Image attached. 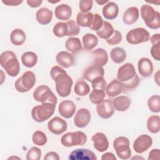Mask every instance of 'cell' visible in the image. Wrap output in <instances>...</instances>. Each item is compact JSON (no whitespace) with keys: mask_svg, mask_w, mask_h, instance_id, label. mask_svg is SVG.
Wrapping results in <instances>:
<instances>
[{"mask_svg":"<svg viewBox=\"0 0 160 160\" xmlns=\"http://www.w3.org/2000/svg\"><path fill=\"white\" fill-rule=\"evenodd\" d=\"M58 110L61 116L68 119L74 115L76 111V105L72 101L65 100L59 104Z\"/></svg>","mask_w":160,"mask_h":160,"instance_id":"ac0fdd59","label":"cell"},{"mask_svg":"<svg viewBox=\"0 0 160 160\" xmlns=\"http://www.w3.org/2000/svg\"><path fill=\"white\" fill-rule=\"evenodd\" d=\"M148 159V160H155V159L159 160L160 159L159 149H152L149 154V157Z\"/></svg>","mask_w":160,"mask_h":160,"instance_id":"f907efd6","label":"cell"},{"mask_svg":"<svg viewBox=\"0 0 160 160\" xmlns=\"http://www.w3.org/2000/svg\"><path fill=\"white\" fill-rule=\"evenodd\" d=\"M139 84V79L138 74H136L134 77L126 82H122V91L123 92H127L128 91H130L132 89H134L136 88Z\"/></svg>","mask_w":160,"mask_h":160,"instance_id":"ab89813d","label":"cell"},{"mask_svg":"<svg viewBox=\"0 0 160 160\" xmlns=\"http://www.w3.org/2000/svg\"><path fill=\"white\" fill-rule=\"evenodd\" d=\"M54 81L56 83V90L58 94L62 98L68 96L71 93L73 82L67 72L58 76Z\"/></svg>","mask_w":160,"mask_h":160,"instance_id":"277c9868","label":"cell"},{"mask_svg":"<svg viewBox=\"0 0 160 160\" xmlns=\"http://www.w3.org/2000/svg\"><path fill=\"white\" fill-rule=\"evenodd\" d=\"M159 71H158L156 72V74H155V76H154V80L156 81V83H157L158 85H159Z\"/></svg>","mask_w":160,"mask_h":160,"instance_id":"6f0895ef","label":"cell"},{"mask_svg":"<svg viewBox=\"0 0 160 160\" xmlns=\"http://www.w3.org/2000/svg\"><path fill=\"white\" fill-rule=\"evenodd\" d=\"M41 157V151L36 147L31 148L26 154L27 160H39Z\"/></svg>","mask_w":160,"mask_h":160,"instance_id":"7bdbcfd3","label":"cell"},{"mask_svg":"<svg viewBox=\"0 0 160 160\" xmlns=\"http://www.w3.org/2000/svg\"><path fill=\"white\" fill-rule=\"evenodd\" d=\"M56 104L53 103H42L34 107L31 111L32 118L36 122H42L48 120L54 114Z\"/></svg>","mask_w":160,"mask_h":160,"instance_id":"3957f363","label":"cell"},{"mask_svg":"<svg viewBox=\"0 0 160 160\" xmlns=\"http://www.w3.org/2000/svg\"><path fill=\"white\" fill-rule=\"evenodd\" d=\"M42 2V0H27L28 4L31 8L39 7Z\"/></svg>","mask_w":160,"mask_h":160,"instance_id":"db71d44e","label":"cell"},{"mask_svg":"<svg viewBox=\"0 0 160 160\" xmlns=\"http://www.w3.org/2000/svg\"><path fill=\"white\" fill-rule=\"evenodd\" d=\"M54 34L59 38L68 36V26L66 22H59L55 24L53 28Z\"/></svg>","mask_w":160,"mask_h":160,"instance_id":"8d00e7d4","label":"cell"},{"mask_svg":"<svg viewBox=\"0 0 160 160\" xmlns=\"http://www.w3.org/2000/svg\"><path fill=\"white\" fill-rule=\"evenodd\" d=\"M91 121V113L88 109H79L75 114L74 123L78 128H84L88 125Z\"/></svg>","mask_w":160,"mask_h":160,"instance_id":"2e32d148","label":"cell"},{"mask_svg":"<svg viewBox=\"0 0 160 160\" xmlns=\"http://www.w3.org/2000/svg\"><path fill=\"white\" fill-rule=\"evenodd\" d=\"M87 141V136L82 131L68 132L63 135L61 139V144L66 147L74 146H82Z\"/></svg>","mask_w":160,"mask_h":160,"instance_id":"52a82bcc","label":"cell"},{"mask_svg":"<svg viewBox=\"0 0 160 160\" xmlns=\"http://www.w3.org/2000/svg\"><path fill=\"white\" fill-rule=\"evenodd\" d=\"M68 24V36L71 37V36H76L79 33L80 31V28L79 26L77 24L76 22H75L73 20H69L66 22Z\"/></svg>","mask_w":160,"mask_h":160,"instance_id":"b9f144b4","label":"cell"},{"mask_svg":"<svg viewBox=\"0 0 160 160\" xmlns=\"http://www.w3.org/2000/svg\"><path fill=\"white\" fill-rule=\"evenodd\" d=\"M10 40L14 45L21 46L26 41V34L22 29H15L11 33Z\"/></svg>","mask_w":160,"mask_h":160,"instance_id":"4dcf8cb0","label":"cell"},{"mask_svg":"<svg viewBox=\"0 0 160 160\" xmlns=\"http://www.w3.org/2000/svg\"><path fill=\"white\" fill-rule=\"evenodd\" d=\"M147 128L149 132L156 134L160 130V118L159 116H151L147 121Z\"/></svg>","mask_w":160,"mask_h":160,"instance_id":"e575fe53","label":"cell"},{"mask_svg":"<svg viewBox=\"0 0 160 160\" xmlns=\"http://www.w3.org/2000/svg\"><path fill=\"white\" fill-rule=\"evenodd\" d=\"M104 70L102 66L93 64L88 67L83 73V77L85 79L92 82L98 78H103Z\"/></svg>","mask_w":160,"mask_h":160,"instance_id":"5bb4252c","label":"cell"},{"mask_svg":"<svg viewBox=\"0 0 160 160\" xmlns=\"http://www.w3.org/2000/svg\"><path fill=\"white\" fill-rule=\"evenodd\" d=\"M94 14L91 12H78L76 17L77 24L81 27H90L93 22Z\"/></svg>","mask_w":160,"mask_h":160,"instance_id":"4316f807","label":"cell"},{"mask_svg":"<svg viewBox=\"0 0 160 160\" xmlns=\"http://www.w3.org/2000/svg\"><path fill=\"white\" fill-rule=\"evenodd\" d=\"M141 15L148 28L153 29L160 28V13L155 11L151 6L142 5L141 8Z\"/></svg>","mask_w":160,"mask_h":160,"instance_id":"7a4b0ae2","label":"cell"},{"mask_svg":"<svg viewBox=\"0 0 160 160\" xmlns=\"http://www.w3.org/2000/svg\"><path fill=\"white\" fill-rule=\"evenodd\" d=\"M82 42L85 49L91 50L97 46L98 43V39L94 34L88 33L83 36Z\"/></svg>","mask_w":160,"mask_h":160,"instance_id":"1f68e13d","label":"cell"},{"mask_svg":"<svg viewBox=\"0 0 160 160\" xmlns=\"http://www.w3.org/2000/svg\"><path fill=\"white\" fill-rule=\"evenodd\" d=\"M94 64L100 66H105L108 61V54L107 51L102 48H98L92 52Z\"/></svg>","mask_w":160,"mask_h":160,"instance_id":"7402d4cb","label":"cell"},{"mask_svg":"<svg viewBox=\"0 0 160 160\" xmlns=\"http://www.w3.org/2000/svg\"><path fill=\"white\" fill-rule=\"evenodd\" d=\"M136 74V70L132 64L127 62L118 69L117 77L119 81L123 82L132 79Z\"/></svg>","mask_w":160,"mask_h":160,"instance_id":"8fae6325","label":"cell"},{"mask_svg":"<svg viewBox=\"0 0 160 160\" xmlns=\"http://www.w3.org/2000/svg\"><path fill=\"white\" fill-rule=\"evenodd\" d=\"M22 63L27 68H32L38 61V56L36 53L31 51H27L22 54L21 56Z\"/></svg>","mask_w":160,"mask_h":160,"instance_id":"d6a6232c","label":"cell"},{"mask_svg":"<svg viewBox=\"0 0 160 160\" xmlns=\"http://www.w3.org/2000/svg\"><path fill=\"white\" fill-rule=\"evenodd\" d=\"M102 14L104 17L109 20L115 19L119 13V7L114 2H108L102 8Z\"/></svg>","mask_w":160,"mask_h":160,"instance_id":"44dd1931","label":"cell"},{"mask_svg":"<svg viewBox=\"0 0 160 160\" xmlns=\"http://www.w3.org/2000/svg\"><path fill=\"white\" fill-rule=\"evenodd\" d=\"M47 137L46 134L41 131H36L32 135V142L38 146H43L47 142Z\"/></svg>","mask_w":160,"mask_h":160,"instance_id":"60d3db41","label":"cell"},{"mask_svg":"<svg viewBox=\"0 0 160 160\" xmlns=\"http://www.w3.org/2000/svg\"><path fill=\"white\" fill-rule=\"evenodd\" d=\"M55 16L59 20H68L72 15L71 8L66 4H62L58 6L54 11Z\"/></svg>","mask_w":160,"mask_h":160,"instance_id":"cb8c5ba5","label":"cell"},{"mask_svg":"<svg viewBox=\"0 0 160 160\" xmlns=\"http://www.w3.org/2000/svg\"><path fill=\"white\" fill-rule=\"evenodd\" d=\"M66 72V71L65 70H64L62 68H61L60 66H53L50 71V75L51 77L52 78V79H54L56 77H58V76Z\"/></svg>","mask_w":160,"mask_h":160,"instance_id":"c3c4849f","label":"cell"},{"mask_svg":"<svg viewBox=\"0 0 160 160\" xmlns=\"http://www.w3.org/2000/svg\"><path fill=\"white\" fill-rule=\"evenodd\" d=\"M98 115L103 119L110 118L114 112L112 102L110 99H104L96 106Z\"/></svg>","mask_w":160,"mask_h":160,"instance_id":"30bf717a","label":"cell"},{"mask_svg":"<svg viewBox=\"0 0 160 160\" xmlns=\"http://www.w3.org/2000/svg\"><path fill=\"white\" fill-rule=\"evenodd\" d=\"M103 22H104V21L102 20V17L99 14L96 13L94 14L93 22H92L91 26L89 27V28L91 30L97 31L101 28V27L102 26V24H103Z\"/></svg>","mask_w":160,"mask_h":160,"instance_id":"ee69618b","label":"cell"},{"mask_svg":"<svg viewBox=\"0 0 160 160\" xmlns=\"http://www.w3.org/2000/svg\"><path fill=\"white\" fill-rule=\"evenodd\" d=\"M114 31V28L111 24H110L108 21H104L101 28L96 31V32L98 36L100 38L108 39L112 35Z\"/></svg>","mask_w":160,"mask_h":160,"instance_id":"f546056e","label":"cell"},{"mask_svg":"<svg viewBox=\"0 0 160 160\" xmlns=\"http://www.w3.org/2000/svg\"><path fill=\"white\" fill-rule=\"evenodd\" d=\"M36 82V76L31 71H26L15 82L16 89L20 92H26L31 89Z\"/></svg>","mask_w":160,"mask_h":160,"instance_id":"5b68a950","label":"cell"},{"mask_svg":"<svg viewBox=\"0 0 160 160\" xmlns=\"http://www.w3.org/2000/svg\"><path fill=\"white\" fill-rule=\"evenodd\" d=\"M105 91L100 89H93L89 96L91 102L95 104L100 103L105 98Z\"/></svg>","mask_w":160,"mask_h":160,"instance_id":"74e56055","label":"cell"},{"mask_svg":"<svg viewBox=\"0 0 160 160\" xmlns=\"http://www.w3.org/2000/svg\"><path fill=\"white\" fill-rule=\"evenodd\" d=\"M92 0H81L79 1V9L82 12H88L92 7Z\"/></svg>","mask_w":160,"mask_h":160,"instance_id":"7dc6e473","label":"cell"},{"mask_svg":"<svg viewBox=\"0 0 160 160\" xmlns=\"http://www.w3.org/2000/svg\"><path fill=\"white\" fill-rule=\"evenodd\" d=\"M152 140L151 136L147 134H142L138 136L133 143L134 151L139 154L142 153L151 146Z\"/></svg>","mask_w":160,"mask_h":160,"instance_id":"7c38bea8","label":"cell"},{"mask_svg":"<svg viewBox=\"0 0 160 160\" xmlns=\"http://www.w3.org/2000/svg\"><path fill=\"white\" fill-rule=\"evenodd\" d=\"M67 122L65 120L60 118L59 117H54L52 118L48 123V128L52 133L59 135L66 131Z\"/></svg>","mask_w":160,"mask_h":160,"instance_id":"4fadbf2b","label":"cell"},{"mask_svg":"<svg viewBox=\"0 0 160 160\" xmlns=\"http://www.w3.org/2000/svg\"><path fill=\"white\" fill-rule=\"evenodd\" d=\"M122 38L121 33L119 31L114 30L112 35L109 39H106V42L110 45H116L122 41Z\"/></svg>","mask_w":160,"mask_h":160,"instance_id":"f6af8a7d","label":"cell"},{"mask_svg":"<svg viewBox=\"0 0 160 160\" xmlns=\"http://www.w3.org/2000/svg\"><path fill=\"white\" fill-rule=\"evenodd\" d=\"M22 0H2V3L6 4V6H16L19 5L22 2Z\"/></svg>","mask_w":160,"mask_h":160,"instance_id":"f5cc1de1","label":"cell"},{"mask_svg":"<svg viewBox=\"0 0 160 160\" xmlns=\"http://www.w3.org/2000/svg\"><path fill=\"white\" fill-rule=\"evenodd\" d=\"M123 89L122 84L121 81L114 79L107 85L106 93L109 97H114L122 92Z\"/></svg>","mask_w":160,"mask_h":160,"instance_id":"83f0119b","label":"cell"},{"mask_svg":"<svg viewBox=\"0 0 160 160\" xmlns=\"http://www.w3.org/2000/svg\"><path fill=\"white\" fill-rule=\"evenodd\" d=\"M101 159H108V160H116V158L113 153L111 152H106L105 154H102L101 157Z\"/></svg>","mask_w":160,"mask_h":160,"instance_id":"9f6ffc18","label":"cell"},{"mask_svg":"<svg viewBox=\"0 0 160 160\" xmlns=\"http://www.w3.org/2000/svg\"><path fill=\"white\" fill-rule=\"evenodd\" d=\"M131 104V99L126 96H120L113 99L112 105L118 111H126Z\"/></svg>","mask_w":160,"mask_h":160,"instance_id":"484cf974","label":"cell"},{"mask_svg":"<svg viewBox=\"0 0 160 160\" xmlns=\"http://www.w3.org/2000/svg\"><path fill=\"white\" fill-rule=\"evenodd\" d=\"M96 2L98 3V4H100V5H102V4H105V3H106V2H108V0H103V1H96Z\"/></svg>","mask_w":160,"mask_h":160,"instance_id":"680465c9","label":"cell"},{"mask_svg":"<svg viewBox=\"0 0 160 160\" xmlns=\"http://www.w3.org/2000/svg\"><path fill=\"white\" fill-rule=\"evenodd\" d=\"M48 1L49 2H50V3H56V2H59V1H57L54 2V1H49V0H48Z\"/></svg>","mask_w":160,"mask_h":160,"instance_id":"91938a15","label":"cell"},{"mask_svg":"<svg viewBox=\"0 0 160 160\" xmlns=\"http://www.w3.org/2000/svg\"><path fill=\"white\" fill-rule=\"evenodd\" d=\"M94 148L99 152L106 151L109 147V141L106 136L102 132H97L91 138Z\"/></svg>","mask_w":160,"mask_h":160,"instance_id":"e0dca14e","label":"cell"},{"mask_svg":"<svg viewBox=\"0 0 160 160\" xmlns=\"http://www.w3.org/2000/svg\"><path fill=\"white\" fill-rule=\"evenodd\" d=\"M138 71L142 77L148 78L153 72V64L151 61L147 58H141L138 63Z\"/></svg>","mask_w":160,"mask_h":160,"instance_id":"ffe728a7","label":"cell"},{"mask_svg":"<svg viewBox=\"0 0 160 160\" xmlns=\"http://www.w3.org/2000/svg\"><path fill=\"white\" fill-rule=\"evenodd\" d=\"M113 148L116 154L121 159H128L131 155L128 138L124 136L116 138L113 142Z\"/></svg>","mask_w":160,"mask_h":160,"instance_id":"ba28073f","label":"cell"},{"mask_svg":"<svg viewBox=\"0 0 160 160\" xmlns=\"http://www.w3.org/2000/svg\"><path fill=\"white\" fill-rule=\"evenodd\" d=\"M93 89H100L105 91L107 87V82L104 78H98L92 82Z\"/></svg>","mask_w":160,"mask_h":160,"instance_id":"bcb514c9","label":"cell"},{"mask_svg":"<svg viewBox=\"0 0 160 160\" xmlns=\"http://www.w3.org/2000/svg\"><path fill=\"white\" fill-rule=\"evenodd\" d=\"M69 160H96L97 157L95 154L88 149H77L72 151L69 157Z\"/></svg>","mask_w":160,"mask_h":160,"instance_id":"9a60e30c","label":"cell"},{"mask_svg":"<svg viewBox=\"0 0 160 160\" xmlns=\"http://www.w3.org/2000/svg\"><path fill=\"white\" fill-rule=\"evenodd\" d=\"M65 47L67 50L72 53H76L81 51L82 48L80 39L78 38H69L65 43Z\"/></svg>","mask_w":160,"mask_h":160,"instance_id":"836d02e7","label":"cell"},{"mask_svg":"<svg viewBox=\"0 0 160 160\" xmlns=\"http://www.w3.org/2000/svg\"><path fill=\"white\" fill-rule=\"evenodd\" d=\"M139 16V9L136 7H130L124 12L122 21L124 24L130 25L135 23Z\"/></svg>","mask_w":160,"mask_h":160,"instance_id":"603a6c76","label":"cell"},{"mask_svg":"<svg viewBox=\"0 0 160 160\" xmlns=\"http://www.w3.org/2000/svg\"><path fill=\"white\" fill-rule=\"evenodd\" d=\"M74 89V92L79 96H84L90 91L88 84L82 80L78 81L76 82Z\"/></svg>","mask_w":160,"mask_h":160,"instance_id":"d590c367","label":"cell"},{"mask_svg":"<svg viewBox=\"0 0 160 160\" xmlns=\"http://www.w3.org/2000/svg\"><path fill=\"white\" fill-rule=\"evenodd\" d=\"M149 109L153 112L160 111V96L159 95H153L151 96L148 101Z\"/></svg>","mask_w":160,"mask_h":160,"instance_id":"f35d334b","label":"cell"},{"mask_svg":"<svg viewBox=\"0 0 160 160\" xmlns=\"http://www.w3.org/2000/svg\"><path fill=\"white\" fill-rule=\"evenodd\" d=\"M160 43H158L156 45H152L151 48V54L152 57L157 61L160 60Z\"/></svg>","mask_w":160,"mask_h":160,"instance_id":"681fc988","label":"cell"},{"mask_svg":"<svg viewBox=\"0 0 160 160\" xmlns=\"http://www.w3.org/2000/svg\"><path fill=\"white\" fill-rule=\"evenodd\" d=\"M0 64L9 76L15 77L19 74V62L14 52L11 51H4L0 56Z\"/></svg>","mask_w":160,"mask_h":160,"instance_id":"6da1fadb","label":"cell"},{"mask_svg":"<svg viewBox=\"0 0 160 160\" xmlns=\"http://www.w3.org/2000/svg\"><path fill=\"white\" fill-rule=\"evenodd\" d=\"M151 42L152 43V45H156L160 41V34L157 33V34H153L151 37Z\"/></svg>","mask_w":160,"mask_h":160,"instance_id":"11a10c76","label":"cell"},{"mask_svg":"<svg viewBox=\"0 0 160 160\" xmlns=\"http://www.w3.org/2000/svg\"><path fill=\"white\" fill-rule=\"evenodd\" d=\"M110 57L114 62L120 64L124 62L126 59V52L124 49L119 47H116L111 49L110 52Z\"/></svg>","mask_w":160,"mask_h":160,"instance_id":"f1b7e54d","label":"cell"},{"mask_svg":"<svg viewBox=\"0 0 160 160\" xmlns=\"http://www.w3.org/2000/svg\"><path fill=\"white\" fill-rule=\"evenodd\" d=\"M56 60L59 65L65 68L72 66L75 63L74 56L67 51H60L58 52L56 55Z\"/></svg>","mask_w":160,"mask_h":160,"instance_id":"d6986e66","label":"cell"},{"mask_svg":"<svg viewBox=\"0 0 160 160\" xmlns=\"http://www.w3.org/2000/svg\"><path fill=\"white\" fill-rule=\"evenodd\" d=\"M44 160H59V156L58 153L51 151L48 152L44 157Z\"/></svg>","mask_w":160,"mask_h":160,"instance_id":"816d5d0a","label":"cell"},{"mask_svg":"<svg viewBox=\"0 0 160 160\" xmlns=\"http://www.w3.org/2000/svg\"><path fill=\"white\" fill-rule=\"evenodd\" d=\"M34 99L42 103H53L56 105L58 99L50 88L46 85L38 86L33 92Z\"/></svg>","mask_w":160,"mask_h":160,"instance_id":"8992f818","label":"cell"},{"mask_svg":"<svg viewBox=\"0 0 160 160\" xmlns=\"http://www.w3.org/2000/svg\"><path fill=\"white\" fill-rule=\"evenodd\" d=\"M150 39L149 32L142 28L130 30L126 34V40L131 44H138L148 42Z\"/></svg>","mask_w":160,"mask_h":160,"instance_id":"9c48e42d","label":"cell"},{"mask_svg":"<svg viewBox=\"0 0 160 160\" xmlns=\"http://www.w3.org/2000/svg\"><path fill=\"white\" fill-rule=\"evenodd\" d=\"M37 21L42 25L49 24L52 18V12L47 8H40L36 14Z\"/></svg>","mask_w":160,"mask_h":160,"instance_id":"d4e9b609","label":"cell"}]
</instances>
